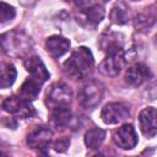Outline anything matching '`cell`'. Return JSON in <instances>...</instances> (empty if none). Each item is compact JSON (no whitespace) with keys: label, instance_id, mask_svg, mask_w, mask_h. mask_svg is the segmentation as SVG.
Returning <instances> with one entry per match:
<instances>
[{"label":"cell","instance_id":"obj_1","mask_svg":"<svg viewBox=\"0 0 157 157\" xmlns=\"http://www.w3.org/2000/svg\"><path fill=\"white\" fill-rule=\"evenodd\" d=\"M94 65V59L92 52L87 47H80L75 49L70 58L64 63L65 74L75 80H81L87 77Z\"/></svg>","mask_w":157,"mask_h":157},{"label":"cell","instance_id":"obj_2","mask_svg":"<svg viewBox=\"0 0 157 157\" xmlns=\"http://www.w3.org/2000/svg\"><path fill=\"white\" fill-rule=\"evenodd\" d=\"M1 47L7 55H23L31 50V38L18 31H11L1 36Z\"/></svg>","mask_w":157,"mask_h":157},{"label":"cell","instance_id":"obj_3","mask_svg":"<svg viewBox=\"0 0 157 157\" xmlns=\"http://www.w3.org/2000/svg\"><path fill=\"white\" fill-rule=\"evenodd\" d=\"M78 7L77 21L86 27L94 28L104 17V10L92 0H78L76 2Z\"/></svg>","mask_w":157,"mask_h":157},{"label":"cell","instance_id":"obj_4","mask_svg":"<svg viewBox=\"0 0 157 157\" xmlns=\"http://www.w3.org/2000/svg\"><path fill=\"white\" fill-rule=\"evenodd\" d=\"M125 65V54L123 48H114L107 52V56L98 65V70L101 74L105 76L114 77L120 74Z\"/></svg>","mask_w":157,"mask_h":157},{"label":"cell","instance_id":"obj_5","mask_svg":"<svg viewBox=\"0 0 157 157\" xmlns=\"http://www.w3.org/2000/svg\"><path fill=\"white\" fill-rule=\"evenodd\" d=\"M103 86L97 81H90L78 92V102L86 109L96 108L103 97Z\"/></svg>","mask_w":157,"mask_h":157},{"label":"cell","instance_id":"obj_6","mask_svg":"<svg viewBox=\"0 0 157 157\" xmlns=\"http://www.w3.org/2000/svg\"><path fill=\"white\" fill-rule=\"evenodd\" d=\"M130 115V107L124 102H112L104 105L101 112V118L103 123L108 125L119 124L126 120Z\"/></svg>","mask_w":157,"mask_h":157},{"label":"cell","instance_id":"obj_7","mask_svg":"<svg viewBox=\"0 0 157 157\" xmlns=\"http://www.w3.org/2000/svg\"><path fill=\"white\" fill-rule=\"evenodd\" d=\"M2 109L7 113L15 114L21 119L32 118L36 115V109L31 102L22 99L20 96H11L2 101Z\"/></svg>","mask_w":157,"mask_h":157},{"label":"cell","instance_id":"obj_8","mask_svg":"<svg viewBox=\"0 0 157 157\" xmlns=\"http://www.w3.org/2000/svg\"><path fill=\"white\" fill-rule=\"evenodd\" d=\"M71 99H72V91L64 82L53 83L47 92V104L50 105L52 108L56 105L69 104Z\"/></svg>","mask_w":157,"mask_h":157},{"label":"cell","instance_id":"obj_9","mask_svg":"<svg viewBox=\"0 0 157 157\" xmlns=\"http://www.w3.org/2000/svg\"><path fill=\"white\" fill-rule=\"evenodd\" d=\"M114 144L123 150H131L137 145V134L132 124H123L113 132Z\"/></svg>","mask_w":157,"mask_h":157},{"label":"cell","instance_id":"obj_10","mask_svg":"<svg viewBox=\"0 0 157 157\" xmlns=\"http://www.w3.org/2000/svg\"><path fill=\"white\" fill-rule=\"evenodd\" d=\"M139 125L141 132L151 139L157 135V109L152 107L144 108L139 114Z\"/></svg>","mask_w":157,"mask_h":157},{"label":"cell","instance_id":"obj_11","mask_svg":"<svg viewBox=\"0 0 157 157\" xmlns=\"http://www.w3.org/2000/svg\"><path fill=\"white\" fill-rule=\"evenodd\" d=\"M53 132L48 126H37L27 136V144L33 150H47L50 145Z\"/></svg>","mask_w":157,"mask_h":157},{"label":"cell","instance_id":"obj_12","mask_svg":"<svg viewBox=\"0 0 157 157\" xmlns=\"http://www.w3.org/2000/svg\"><path fill=\"white\" fill-rule=\"evenodd\" d=\"M152 77L151 70L142 63H136L131 65L125 74V81L131 86H141L144 82Z\"/></svg>","mask_w":157,"mask_h":157},{"label":"cell","instance_id":"obj_13","mask_svg":"<svg viewBox=\"0 0 157 157\" xmlns=\"http://www.w3.org/2000/svg\"><path fill=\"white\" fill-rule=\"evenodd\" d=\"M25 67L26 70L29 72L31 77L34 78L36 81H38L39 83H43L45 82L50 74L49 71L47 70L44 63L40 60L39 56L37 55H32V56H28L26 60H25Z\"/></svg>","mask_w":157,"mask_h":157},{"label":"cell","instance_id":"obj_14","mask_svg":"<svg viewBox=\"0 0 157 157\" xmlns=\"http://www.w3.org/2000/svg\"><path fill=\"white\" fill-rule=\"evenodd\" d=\"M45 48L50 56L58 59L70 49V40L63 36H52L45 40Z\"/></svg>","mask_w":157,"mask_h":157},{"label":"cell","instance_id":"obj_15","mask_svg":"<svg viewBox=\"0 0 157 157\" xmlns=\"http://www.w3.org/2000/svg\"><path fill=\"white\" fill-rule=\"evenodd\" d=\"M109 18L115 25H119V26L126 25L130 20V11L128 5L124 1H117L110 9Z\"/></svg>","mask_w":157,"mask_h":157},{"label":"cell","instance_id":"obj_16","mask_svg":"<svg viewBox=\"0 0 157 157\" xmlns=\"http://www.w3.org/2000/svg\"><path fill=\"white\" fill-rule=\"evenodd\" d=\"M71 118H72V112H71L69 104L56 105V107L52 108L50 119H52V121H53V124L55 126H58V128L66 126L70 123Z\"/></svg>","mask_w":157,"mask_h":157},{"label":"cell","instance_id":"obj_17","mask_svg":"<svg viewBox=\"0 0 157 157\" xmlns=\"http://www.w3.org/2000/svg\"><path fill=\"white\" fill-rule=\"evenodd\" d=\"M40 85L38 81H36L34 78L32 77H28L26 78V81L22 83V86L20 87L18 90V96L25 99V101H33L38 97L39 94V91H40Z\"/></svg>","mask_w":157,"mask_h":157},{"label":"cell","instance_id":"obj_18","mask_svg":"<svg viewBox=\"0 0 157 157\" xmlns=\"http://www.w3.org/2000/svg\"><path fill=\"white\" fill-rule=\"evenodd\" d=\"M123 39H124V36L121 33L107 31L101 37L99 47L102 50H105V52L114 49V48H123V43H124Z\"/></svg>","mask_w":157,"mask_h":157},{"label":"cell","instance_id":"obj_19","mask_svg":"<svg viewBox=\"0 0 157 157\" xmlns=\"http://www.w3.org/2000/svg\"><path fill=\"white\" fill-rule=\"evenodd\" d=\"M105 139V131L101 128H92L85 134V145L91 150H97Z\"/></svg>","mask_w":157,"mask_h":157},{"label":"cell","instance_id":"obj_20","mask_svg":"<svg viewBox=\"0 0 157 157\" xmlns=\"http://www.w3.org/2000/svg\"><path fill=\"white\" fill-rule=\"evenodd\" d=\"M16 69L11 63H2L1 64V78L0 86L1 88H9L13 85L16 80Z\"/></svg>","mask_w":157,"mask_h":157},{"label":"cell","instance_id":"obj_21","mask_svg":"<svg viewBox=\"0 0 157 157\" xmlns=\"http://www.w3.org/2000/svg\"><path fill=\"white\" fill-rule=\"evenodd\" d=\"M16 15V11L13 9V6L1 1L0 2V22L5 23L7 21H11Z\"/></svg>","mask_w":157,"mask_h":157},{"label":"cell","instance_id":"obj_22","mask_svg":"<svg viewBox=\"0 0 157 157\" xmlns=\"http://www.w3.org/2000/svg\"><path fill=\"white\" fill-rule=\"evenodd\" d=\"M153 22H155V17L151 13L144 12L139 17H136V20H135V27L136 28H146V27H150Z\"/></svg>","mask_w":157,"mask_h":157},{"label":"cell","instance_id":"obj_23","mask_svg":"<svg viewBox=\"0 0 157 157\" xmlns=\"http://www.w3.org/2000/svg\"><path fill=\"white\" fill-rule=\"evenodd\" d=\"M69 144H70L69 140H59V141H56L54 144V150L56 152H63V151L66 150V147L69 146Z\"/></svg>","mask_w":157,"mask_h":157},{"label":"cell","instance_id":"obj_24","mask_svg":"<svg viewBox=\"0 0 157 157\" xmlns=\"http://www.w3.org/2000/svg\"><path fill=\"white\" fill-rule=\"evenodd\" d=\"M65 1H72V2H75V4H76L78 0H65Z\"/></svg>","mask_w":157,"mask_h":157},{"label":"cell","instance_id":"obj_25","mask_svg":"<svg viewBox=\"0 0 157 157\" xmlns=\"http://www.w3.org/2000/svg\"><path fill=\"white\" fill-rule=\"evenodd\" d=\"M155 44L157 45V36H156V38H155Z\"/></svg>","mask_w":157,"mask_h":157},{"label":"cell","instance_id":"obj_26","mask_svg":"<svg viewBox=\"0 0 157 157\" xmlns=\"http://www.w3.org/2000/svg\"><path fill=\"white\" fill-rule=\"evenodd\" d=\"M131 1H140V0H131Z\"/></svg>","mask_w":157,"mask_h":157}]
</instances>
